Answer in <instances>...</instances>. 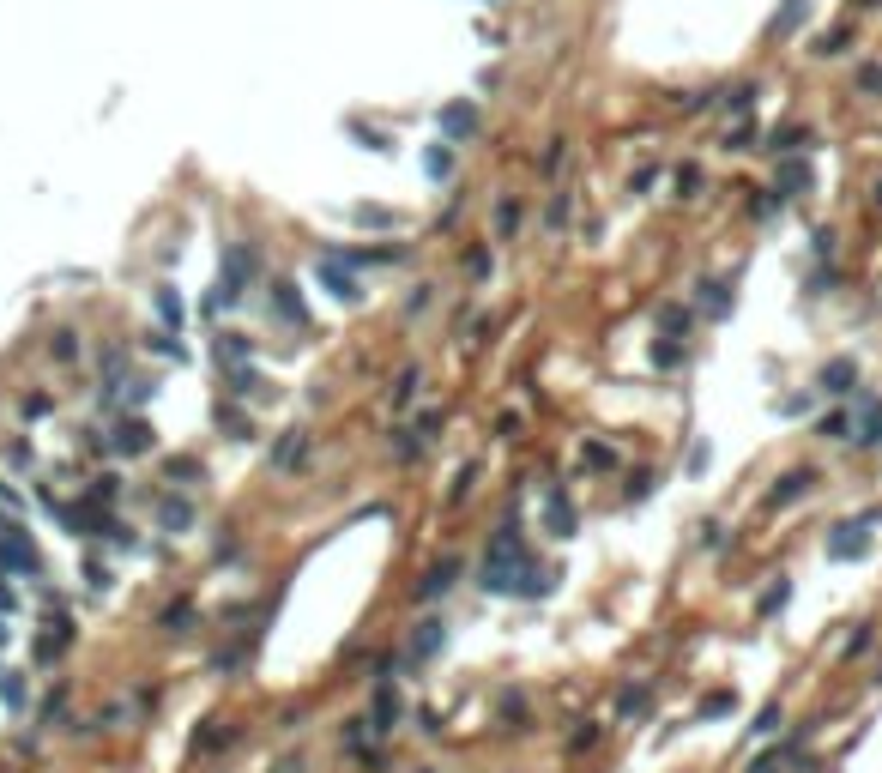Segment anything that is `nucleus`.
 Instances as JSON below:
<instances>
[{"instance_id":"40","label":"nucleus","mask_w":882,"mask_h":773,"mask_svg":"<svg viewBox=\"0 0 882 773\" xmlns=\"http://www.w3.org/2000/svg\"><path fill=\"white\" fill-rule=\"evenodd\" d=\"M12 610H19V592H12V586H6V580H0V622H6V616H12Z\"/></svg>"},{"instance_id":"38","label":"nucleus","mask_w":882,"mask_h":773,"mask_svg":"<svg viewBox=\"0 0 882 773\" xmlns=\"http://www.w3.org/2000/svg\"><path fill=\"white\" fill-rule=\"evenodd\" d=\"M357 224H393V212H381V205H357Z\"/></svg>"},{"instance_id":"5","label":"nucleus","mask_w":882,"mask_h":773,"mask_svg":"<svg viewBox=\"0 0 882 773\" xmlns=\"http://www.w3.org/2000/svg\"><path fill=\"white\" fill-rule=\"evenodd\" d=\"M453 580H460V562H453V556H441L436 568L417 580V605H436V599H447V592H453Z\"/></svg>"},{"instance_id":"42","label":"nucleus","mask_w":882,"mask_h":773,"mask_svg":"<svg viewBox=\"0 0 882 773\" xmlns=\"http://www.w3.org/2000/svg\"><path fill=\"white\" fill-rule=\"evenodd\" d=\"M858 91H882V67H864V73H858Z\"/></svg>"},{"instance_id":"1","label":"nucleus","mask_w":882,"mask_h":773,"mask_svg":"<svg viewBox=\"0 0 882 773\" xmlns=\"http://www.w3.org/2000/svg\"><path fill=\"white\" fill-rule=\"evenodd\" d=\"M870 526H877V514H858V520H840L834 532H828V562H858V556H870Z\"/></svg>"},{"instance_id":"23","label":"nucleus","mask_w":882,"mask_h":773,"mask_svg":"<svg viewBox=\"0 0 882 773\" xmlns=\"http://www.w3.org/2000/svg\"><path fill=\"white\" fill-rule=\"evenodd\" d=\"M158 321H164V327H170V333H175V327H182V297H175L170 284H164V290H158Z\"/></svg>"},{"instance_id":"6","label":"nucleus","mask_w":882,"mask_h":773,"mask_svg":"<svg viewBox=\"0 0 882 773\" xmlns=\"http://www.w3.org/2000/svg\"><path fill=\"white\" fill-rule=\"evenodd\" d=\"M321 284H327V290H333V297H339V303H363V284H357V278H351V272H344V260H333V254H321Z\"/></svg>"},{"instance_id":"22","label":"nucleus","mask_w":882,"mask_h":773,"mask_svg":"<svg viewBox=\"0 0 882 773\" xmlns=\"http://www.w3.org/2000/svg\"><path fill=\"white\" fill-rule=\"evenodd\" d=\"M218 423L230 429V441H254V417H236L230 405H218Z\"/></svg>"},{"instance_id":"24","label":"nucleus","mask_w":882,"mask_h":773,"mask_svg":"<svg viewBox=\"0 0 882 773\" xmlns=\"http://www.w3.org/2000/svg\"><path fill=\"white\" fill-rule=\"evenodd\" d=\"M417 387H423V369H406L387 393H393V405H411V399H417Z\"/></svg>"},{"instance_id":"35","label":"nucleus","mask_w":882,"mask_h":773,"mask_svg":"<svg viewBox=\"0 0 882 773\" xmlns=\"http://www.w3.org/2000/svg\"><path fill=\"white\" fill-rule=\"evenodd\" d=\"M164 629H170V635H188V605H170V610H164Z\"/></svg>"},{"instance_id":"21","label":"nucleus","mask_w":882,"mask_h":773,"mask_svg":"<svg viewBox=\"0 0 882 773\" xmlns=\"http://www.w3.org/2000/svg\"><path fill=\"white\" fill-rule=\"evenodd\" d=\"M417 453H423V436H417V429H393V460H399V466H411Z\"/></svg>"},{"instance_id":"20","label":"nucleus","mask_w":882,"mask_h":773,"mask_svg":"<svg viewBox=\"0 0 882 773\" xmlns=\"http://www.w3.org/2000/svg\"><path fill=\"white\" fill-rule=\"evenodd\" d=\"M695 303L708 308V314H725V308H731V297H725V284H713V278H708V284H695Z\"/></svg>"},{"instance_id":"39","label":"nucleus","mask_w":882,"mask_h":773,"mask_svg":"<svg viewBox=\"0 0 882 773\" xmlns=\"http://www.w3.org/2000/svg\"><path fill=\"white\" fill-rule=\"evenodd\" d=\"M562 158H569V139H550V151H544V169H556Z\"/></svg>"},{"instance_id":"7","label":"nucleus","mask_w":882,"mask_h":773,"mask_svg":"<svg viewBox=\"0 0 882 773\" xmlns=\"http://www.w3.org/2000/svg\"><path fill=\"white\" fill-rule=\"evenodd\" d=\"M308 460V429H284L272 441V471H297Z\"/></svg>"},{"instance_id":"41","label":"nucleus","mask_w":882,"mask_h":773,"mask_svg":"<svg viewBox=\"0 0 882 773\" xmlns=\"http://www.w3.org/2000/svg\"><path fill=\"white\" fill-rule=\"evenodd\" d=\"M701 188V169H677V194H695Z\"/></svg>"},{"instance_id":"34","label":"nucleus","mask_w":882,"mask_h":773,"mask_svg":"<svg viewBox=\"0 0 882 773\" xmlns=\"http://www.w3.org/2000/svg\"><path fill=\"white\" fill-rule=\"evenodd\" d=\"M847 43H852L847 31H828L822 43H816V55H847Z\"/></svg>"},{"instance_id":"12","label":"nucleus","mask_w":882,"mask_h":773,"mask_svg":"<svg viewBox=\"0 0 882 773\" xmlns=\"http://www.w3.org/2000/svg\"><path fill=\"white\" fill-rule=\"evenodd\" d=\"M441 646H447V622H436V616H429V622H417V635H411V659L423 665V659H436Z\"/></svg>"},{"instance_id":"19","label":"nucleus","mask_w":882,"mask_h":773,"mask_svg":"<svg viewBox=\"0 0 882 773\" xmlns=\"http://www.w3.org/2000/svg\"><path fill=\"white\" fill-rule=\"evenodd\" d=\"M671 333H689V308H683V303L659 308V338H671Z\"/></svg>"},{"instance_id":"33","label":"nucleus","mask_w":882,"mask_h":773,"mask_svg":"<svg viewBox=\"0 0 882 773\" xmlns=\"http://www.w3.org/2000/svg\"><path fill=\"white\" fill-rule=\"evenodd\" d=\"M49 351H55V357H61V363H73V357H79V344H73V333H67V327H61V333L49 338Z\"/></svg>"},{"instance_id":"29","label":"nucleus","mask_w":882,"mask_h":773,"mask_svg":"<svg viewBox=\"0 0 882 773\" xmlns=\"http://www.w3.org/2000/svg\"><path fill=\"white\" fill-rule=\"evenodd\" d=\"M0 701H6V707H25V676H12V671L0 676Z\"/></svg>"},{"instance_id":"15","label":"nucleus","mask_w":882,"mask_h":773,"mask_svg":"<svg viewBox=\"0 0 882 773\" xmlns=\"http://www.w3.org/2000/svg\"><path fill=\"white\" fill-rule=\"evenodd\" d=\"M109 447H115V453H145V447H151V429H145L139 417H121V423H115V441H109Z\"/></svg>"},{"instance_id":"13","label":"nucleus","mask_w":882,"mask_h":773,"mask_svg":"<svg viewBox=\"0 0 882 773\" xmlns=\"http://www.w3.org/2000/svg\"><path fill=\"white\" fill-rule=\"evenodd\" d=\"M399 713H406V707H399V695H393V689H387V676H381V689H375V713H369V731H393V725H399Z\"/></svg>"},{"instance_id":"28","label":"nucleus","mask_w":882,"mask_h":773,"mask_svg":"<svg viewBox=\"0 0 882 773\" xmlns=\"http://www.w3.org/2000/svg\"><path fill=\"white\" fill-rule=\"evenodd\" d=\"M785 599H792V580L780 574V586H768V592H762V616H774V610H780Z\"/></svg>"},{"instance_id":"2","label":"nucleus","mask_w":882,"mask_h":773,"mask_svg":"<svg viewBox=\"0 0 882 773\" xmlns=\"http://www.w3.org/2000/svg\"><path fill=\"white\" fill-rule=\"evenodd\" d=\"M6 574H25V580L43 574V556H36V544L25 538L19 526H6V532H0V580H6Z\"/></svg>"},{"instance_id":"26","label":"nucleus","mask_w":882,"mask_h":773,"mask_svg":"<svg viewBox=\"0 0 882 773\" xmlns=\"http://www.w3.org/2000/svg\"><path fill=\"white\" fill-rule=\"evenodd\" d=\"M804 12H810V0H785V12H780V19H774V31H798V19H804Z\"/></svg>"},{"instance_id":"36","label":"nucleus","mask_w":882,"mask_h":773,"mask_svg":"<svg viewBox=\"0 0 882 773\" xmlns=\"http://www.w3.org/2000/svg\"><path fill=\"white\" fill-rule=\"evenodd\" d=\"M755 91H762V85H738V91H731V97H725V103H731V109H738V115H744L749 103H755Z\"/></svg>"},{"instance_id":"17","label":"nucleus","mask_w":882,"mask_h":773,"mask_svg":"<svg viewBox=\"0 0 882 773\" xmlns=\"http://www.w3.org/2000/svg\"><path fill=\"white\" fill-rule=\"evenodd\" d=\"M230 393H236V399H272V381H260V375L242 363V369H230Z\"/></svg>"},{"instance_id":"14","label":"nucleus","mask_w":882,"mask_h":773,"mask_svg":"<svg viewBox=\"0 0 882 773\" xmlns=\"http://www.w3.org/2000/svg\"><path fill=\"white\" fill-rule=\"evenodd\" d=\"M212 357H218V363H230V369H242V363L254 357V338H242V333H218V338H212Z\"/></svg>"},{"instance_id":"9","label":"nucleus","mask_w":882,"mask_h":773,"mask_svg":"<svg viewBox=\"0 0 882 773\" xmlns=\"http://www.w3.org/2000/svg\"><path fill=\"white\" fill-rule=\"evenodd\" d=\"M472 134H477V109L472 103H447L441 109V139L453 145V139H472Z\"/></svg>"},{"instance_id":"3","label":"nucleus","mask_w":882,"mask_h":773,"mask_svg":"<svg viewBox=\"0 0 882 773\" xmlns=\"http://www.w3.org/2000/svg\"><path fill=\"white\" fill-rule=\"evenodd\" d=\"M816 490V471L810 466H798V471H785V477H774V490H768V507H792V502H804Z\"/></svg>"},{"instance_id":"43","label":"nucleus","mask_w":882,"mask_h":773,"mask_svg":"<svg viewBox=\"0 0 882 773\" xmlns=\"http://www.w3.org/2000/svg\"><path fill=\"white\" fill-rule=\"evenodd\" d=\"M6 635H12V629H6V622H0V646H6Z\"/></svg>"},{"instance_id":"37","label":"nucleus","mask_w":882,"mask_h":773,"mask_svg":"<svg viewBox=\"0 0 882 773\" xmlns=\"http://www.w3.org/2000/svg\"><path fill=\"white\" fill-rule=\"evenodd\" d=\"M85 580H91V592H109V568L103 562H85Z\"/></svg>"},{"instance_id":"44","label":"nucleus","mask_w":882,"mask_h":773,"mask_svg":"<svg viewBox=\"0 0 882 773\" xmlns=\"http://www.w3.org/2000/svg\"><path fill=\"white\" fill-rule=\"evenodd\" d=\"M864 6H882V0H864Z\"/></svg>"},{"instance_id":"27","label":"nucleus","mask_w":882,"mask_h":773,"mask_svg":"<svg viewBox=\"0 0 882 773\" xmlns=\"http://www.w3.org/2000/svg\"><path fill=\"white\" fill-rule=\"evenodd\" d=\"M749 731H755V738H774V731H780V701H774V707H762Z\"/></svg>"},{"instance_id":"11","label":"nucleus","mask_w":882,"mask_h":773,"mask_svg":"<svg viewBox=\"0 0 882 773\" xmlns=\"http://www.w3.org/2000/svg\"><path fill=\"white\" fill-rule=\"evenodd\" d=\"M852 387H858V363H852V357H834V363L822 369V393H828V399H847Z\"/></svg>"},{"instance_id":"32","label":"nucleus","mask_w":882,"mask_h":773,"mask_svg":"<svg viewBox=\"0 0 882 773\" xmlns=\"http://www.w3.org/2000/svg\"><path fill=\"white\" fill-rule=\"evenodd\" d=\"M731 707H738V695H725V689H719V695L701 701V719H719V713H731Z\"/></svg>"},{"instance_id":"25","label":"nucleus","mask_w":882,"mask_h":773,"mask_svg":"<svg viewBox=\"0 0 882 773\" xmlns=\"http://www.w3.org/2000/svg\"><path fill=\"white\" fill-rule=\"evenodd\" d=\"M423 169H429V175H453V145H447V139H441V145H429Z\"/></svg>"},{"instance_id":"31","label":"nucleus","mask_w":882,"mask_h":773,"mask_svg":"<svg viewBox=\"0 0 882 773\" xmlns=\"http://www.w3.org/2000/svg\"><path fill=\"white\" fill-rule=\"evenodd\" d=\"M646 707H653V689H623V713H646Z\"/></svg>"},{"instance_id":"4","label":"nucleus","mask_w":882,"mask_h":773,"mask_svg":"<svg viewBox=\"0 0 882 773\" xmlns=\"http://www.w3.org/2000/svg\"><path fill=\"white\" fill-rule=\"evenodd\" d=\"M272 314L284 321V327H308V308H303V290L290 284V278H272Z\"/></svg>"},{"instance_id":"16","label":"nucleus","mask_w":882,"mask_h":773,"mask_svg":"<svg viewBox=\"0 0 882 773\" xmlns=\"http://www.w3.org/2000/svg\"><path fill=\"white\" fill-rule=\"evenodd\" d=\"M158 526H164V532H194V502L164 496V502H158Z\"/></svg>"},{"instance_id":"10","label":"nucleus","mask_w":882,"mask_h":773,"mask_svg":"<svg viewBox=\"0 0 882 773\" xmlns=\"http://www.w3.org/2000/svg\"><path fill=\"white\" fill-rule=\"evenodd\" d=\"M544 520H550V538H575V507L562 490H544Z\"/></svg>"},{"instance_id":"18","label":"nucleus","mask_w":882,"mask_h":773,"mask_svg":"<svg viewBox=\"0 0 882 773\" xmlns=\"http://www.w3.org/2000/svg\"><path fill=\"white\" fill-rule=\"evenodd\" d=\"M816 436H822V441H852V417H847V411H828V417L816 423Z\"/></svg>"},{"instance_id":"30","label":"nucleus","mask_w":882,"mask_h":773,"mask_svg":"<svg viewBox=\"0 0 882 773\" xmlns=\"http://www.w3.org/2000/svg\"><path fill=\"white\" fill-rule=\"evenodd\" d=\"M653 363H659V369H671V363H683L677 338H659V344H653Z\"/></svg>"},{"instance_id":"8","label":"nucleus","mask_w":882,"mask_h":773,"mask_svg":"<svg viewBox=\"0 0 882 773\" xmlns=\"http://www.w3.org/2000/svg\"><path fill=\"white\" fill-rule=\"evenodd\" d=\"M810 182H816L810 158H780V169H774V188H780V194H810Z\"/></svg>"}]
</instances>
